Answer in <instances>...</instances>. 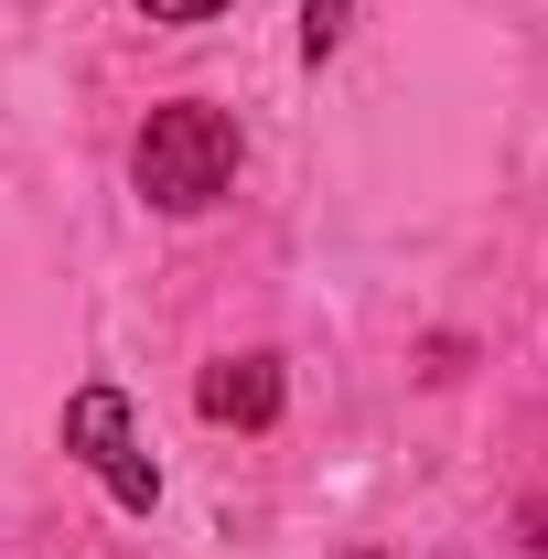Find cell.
<instances>
[{"label": "cell", "mask_w": 548, "mask_h": 559, "mask_svg": "<svg viewBox=\"0 0 548 559\" xmlns=\"http://www.w3.org/2000/svg\"><path fill=\"white\" fill-rule=\"evenodd\" d=\"M194 399H205V419H226V430H270L279 419V355H215Z\"/></svg>", "instance_id": "3"}, {"label": "cell", "mask_w": 548, "mask_h": 559, "mask_svg": "<svg viewBox=\"0 0 548 559\" xmlns=\"http://www.w3.org/2000/svg\"><path fill=\"white\" fill-rule=\"evenodd\" d=\"M344 11H355V0H312V11H301V55H312V66L344 44Z\"/></svg>", "instance_id": "4"}, {"label": "cell", "mask_w": 548, "mask_h": 559, "mask_svg": "<svg viewBox=\"0 0 548 559\" xmlns=\"http://www.w3.org/2000/svg\"><path fill=\"white\" fill-rule=\"evenodd\" d=\"M65 452H75L108 495H119L130 516H151V506H162V463L140 452L130 399H119V388H75V399H65Z\"/></svg>", "instance_id": "2"}, {"label": "cell", "mask_w": 548, "mask_h": 559, "mask_svg": "<svg viewBox=\"0 0 548 559\" xmlns=\"http://www.w3.org/2000/svg\"><path fill=\"white\" fill-rule=\"evenodd\" d=\"M140 11H151V22H215L226 0H140Z\"/></svg>", "instance_id": "5"}, {"label": "cell", "mask_w": 548, "mask_h": 559, "mask_svg": "<svg viewBox=\"0 0 548 559\" xmlns=\"http://www.w3.org/2000/svg\"><path fill=\"white\" fill-rule=\"evenodd\" d=\"M130 173H140V194H151L162 215H205L215 194L237 183V119L205 108V97H172V108H151Z\"/></svg>", "instance_id": "1"}]
</instances>
